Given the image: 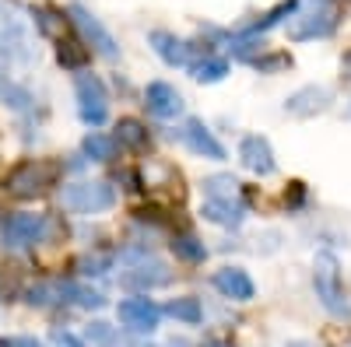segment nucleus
<instances>
[{
  "instance_id": "9b49d317",
  "label": "nucleus",
  "mask_w": 351,
  "mask_h": 347,
  "mask_svg": "<svg viewBox=\"0 0 351 347\" xmlns=\"http://www.w3.org/2000/svg\"><path fill=\"white\" fill-rule=\"evenodd\" d=\"M239 158H243V165L253 172V176H271V172H274L271 140H267V137H260V133L243 137V144H239Z\"/></svg>"
},
{
  "instance_id": "bb28decb",
  "label": "nucleus",
  "mask_w": 351,
  "mask_h": 347,
  "mask_svg": "<svg viewBox=\"0 0 351 347\" xmlns=\"http://www.w3.org/2000/svg\"><path fill=\"white\" fill-rule=\"evenodd\" d=\"M172 249H176V256L190 259V264H200V259L208 256V249H204V242H197L193 235H176V239H172Z\"/></svg>"
},
{
  "instance_id": "c85d7f7f",
  "label": "nucleus",
  "mask_w": 351,
  "mask_h": 347,
  "mask_svg": "<svg viewBox=\"0 0 351 347\" xmlns=\"http://www.w3.org/2000/svg\"><path fill=\"white\" fill-rule=\"evenodd\" d=\"M36 25H39L43 36H56V32H60V25H64V18H56L49 8H39L36 11Z\"/></svg>"
},
{
  "instance_id": "2f4dec72",
  "label": "nucleus",
  "mask_w": 351,
  "mask_h": 347,
  "mask_svg": "<svg viewBox=\"0 0 351 347\" xmlns=\"http://www.w3.org/2000/svg\"><path fill=\"white\" fill-rule=\"evenodd\" d=\"M53 337H56V344H60V347H92V344H84L81 337H74V333H67V330H56Z\"/></svg>"
},
{
  "instance_id": "423d86ee",
  "label": "nucleus",
  "mask_w": 351,
  "mask_h": 347,
  "mask_svg": "<svg viewBox=\"0 0 351 347\" xmlns=\"http://www.w3.org/2000/svg\"><path fill=\"white\" fill-rule=\"evenodd\" d=\"M74 92H77V112L88 127H102L109 116V95L106 84L95 74H77L74 77Z\"/></svg>"
},
{
  "instance_id": "1a4fd4ad",
  "label": "nucleus",
  "mask_w": 351,
  "mask_h": 347,
  "mask_svg": "<svg viewBox=\"0 0 351 347\" xmlns=\"http://www.w3.org/2000/svg\"><path fill=\"white\" fill-rule=\"evenodd\" d=\"M158 320H162V309L152 298H127V302H120V323L130 333H155Z\"/></svg>"
},
{
  "instance_id": "393cba45",
  "label": "nucleus",
  "mask_w": 351,
  "mask_h": 347,
  "mask_svg": "<svg viewBox=\"0 0 351 347\" xmlns=\"http://www.w3.org/2000/svg\"><path fill=\"white\" fill-rule=\"evenodd\" d=\"M225 74H228V64L218 60V56H208V60H200V64L193 67V77L204 81V84H215V81H221Z\"/></svg>"
},
{
  "instance_id": "b1692460",
  "label": "nucleus",
  "mask_w": 351,
  "mask_h": 347,
  "mask_svg": "<svg viewBox=\"0 0 351 347\" xmlns=\"http://www.w3.org/2000/svg\"><path fill=\"white\" fill-rule=\"evenodd\" d=\"M112 259H116V253H109V249H102V253H88V256H81L77 259V270L84 274V277H99V274H106L109 267H112Z\"/></svg>"
},
{
  "instance_id": "a211bd4d",
  "label": "nucleus",
  "mask_w": 351,
  "mask_h": 347,
  "mask_svg": "<svg viewBox=\"0 0 351 347\" xmlns=\"http://www.w3.org/2000/svg\"><path fill=\"white\" fill-rule=\"evenodd\" d=\"M60 298L71 302V305H77V309H102V305H106V298H102L99 292H92V287H81V284H74V281H60Z\"/></svg>"
},
{
  "instance_id": "cd10ccee",
  "label": "nucleus",
  "mask_w": 351,
  "mask_h": 347,
  "mask_svg": "<svg viewBox=\"0 0 351 347\" xmlns=\"http://www.w3.org/2000/svg\"><path fill=\"white\" fill-rule=\"evenodd\" d=\"M0 95H4V102L11 109H28L32 105V95H28L25 88H18V84H0Z\"/></svg>"
},
{
  "instance_id": "ddd939ff",
  "label": "nucleus",
  "mask_w": 351,
  "mask_h": 347,
  "mask_svg": "<svg viewBox=\"0 0 351 347\" xmlns=\"http://www.w3.org/2000/svg\"><path fill=\"white\" fill-rule=\"evenodd\" d=\"M215 287L225 295V298H236V302H250L256 295V287L250 281V274L243 267H225L215 274Z\"/></svg>"
},
{
  "instance_id": "7c9ffc66",
  "label": "nucleus",
  "mask_w": 351,
  "mask_h": 347,
  "mask_svg": "<svg viewBox=\"0 0 351 347\" xmlns=\"http://www.w3.org/2000/svg\"><path fill=\"white\" fill-rule=\"evenodd\" d=\"M0 347H46L36 337H0Z\"/></svg>"
},
{
  "instance_id": "f3484780",
  "label": "nucleus",
  "mask_w": 351,
  "mask_h": 347,
  "mask_svg": "<svg viewBox=\"0 0 351 347\" xmlns=\"http://www.w3.org/2000/svg\"><path fill=\"white\" fill-rule=\"evenodd\" d=\"M152 46L169 67H186L190 64V42L176 39L172 32H152Z\"/></svg>"
},
{
  "instance_id": "39448f33",
  "label": "nucleus",
  "mask_w": 351,
  "mask_h": 347,
  "mask_svg": "<svg viewBox=\"0 0 351 347\" xmlns=\"http://www.w3.org/2000/svg\"><path fill=\"white\" fill-rule=\"evenodd\" d=\"M123 259H127V270H123L120 284L130 287V292H148V287L169 284V267L162 259H155L148 253H127Z\"/></svg>"
},
{
  "instance_id": "7ed1b4c3",
  "label": "nucleus",
  "mask_w": 351,
  "mask_h": 347,
  "mask_svg": "<svg viewBox=\"0 0 351 347\" xmlns=\"http://www.w3.org/2000/svg\"><path fill=\"white\" fill-rule=\"evenodd\" d=\"M337 25V11L330 0H306V8L295 14L291 11V21H288V39L295 42H309V39H324L334 32Z\"/></svg>"
},
{
  "instance_id": "6e6552de",
  "label": "nucleus",
  "mask_w": 351,
  "mask_h": 347,
  "mask_svg": "<svg viewBox=\"0 0 351 347\" xmlns=\"http://www.w3.org/2000/svg\"><path fill=\"white\" fill-rule=\"evenodd\" d=\"M71 21L77 25V32H81V39L92 46L95 53H102L106 60H116V56H120V46H116V39H112V32L109 28L88 11V8H81V4H74L71 8Z\"/></svg>"
},
{
  "instance_id": "f8f14e48",
  "label": "nucleus",
  "mask_w": 351,
  "mask_h": 347,
  "mask_svg": "<svg viewBox=\"0 0 351 347\" xmlns=\"http://www.w3.org/2000/svg\"><path fill=\"white\" fill-rule=\"evenodd\" d=\"M144 102H148V109L158 116V120H172V116L183 112V95L165 81H152L148 92H144Z\"/></svg>"
},
{
  "instance_id": "c756f323",
  "label": "nucleus",
  "mask_w": 351,
  "mask_h": 347,
  "mask_svg": "<svg viewBox=\"0 0 351 347\" xmlns=\"http://www.w3.org/2000/svg\"><path fill=\"white\" fill-rule=\"evenodd\" d=\"M291 60L285 53H274V56H260V60H253V67L260 70V74H271V70H281V67H288Z\"/></svg>"
},
{
  "instance_id": "a878e982",
  "label": "nucleus",
  "mask_w": 351,
  "mask_h": 347,
  "mask_svg": "<svg viewBox=\"0 0 351 347\" xmlns=\"http://www.w3.org/2000/svg\"><path fill=\"white\" fill-rule=\"evenodd\" d=\"M88 344L92 347H123L120 333H116V326H109V323H92L88 326Z\"/></svg>"
},
{
  "instance_id": "dca6fc26",
  "label": "nucleus",
  "mask_w": 351,
  "mask_h": 347,
  "mask_svg": "<svg viewBox=\"0 0 351 347\" xmlns=\"http://www.w3.org/2000/svg\"><path fill=\"white\" fill-rule=\"evenodd\" d=\"M200 214L215 224H221V228H239L246 207H243V200H204Z\"/></svg>"
},
{
  "instance_id": "f03ea898",
  "label": "nucleus",
  "mask_w": 351,
  "mask_h": 347,
  "mask_svg": "<svg viewBox=\"0 0 351 347\" xmlns=\"http://www.w3.org/2000/svg\"><path fill=\"white\" fill-rule=\"evenodd\" d=\"M60 204L71 214H102L116 204V190L102 179H84V183H67L60 190Z\"/></svg>"
},
{
  "instance_id": "473e14b6",
  "label": "nucleus",
  "mask_w": 351,
  "mask_h": 347,
  "mask_svg": "<svg viewBox=\"0 0 351 347\" xmlns=\"http://www.w3.org/2000/svg\"><path fill=\"white\" fill-rule=\"evenodd\" d=\"M200 347H228V344H225V340H204Z\"/></svg>"
},
{
  "instance_id": "72a5a7b5",
  "label": "nucleus",
  "mask_w": 351,
  "mask_h": 347,
  "mask_svg": "<svg viewBox=\"0 0 351 347\" xmlns=\"http://www.w3.org/2000/svg\"><path fill=\"white\" fill-rule=\"evenodd\" d=\"M285 347H316V344H306V340H295V344H285Z\"/></svg>"
},
{
  "instance_id": "0eeeda50",
  "label": "nucleus",
  "mask_w": 351,
  "mask_h": 347,
  "mask_svg": "<svg viewBox=\"0 0 351 347\" xmlns=\"http://www.w3.org/2000/svg\"><path fill=\"white\" fill-rule=\"evenodd\" d=\"M56 179V165L53 162H25L18 165L11 176H8V190L21 200H32L39 193H46Z\"/></svg>"
},
{
  "instance_id": "aec40b11",
  "label": "nucleus",
  "mask_w": 351,
  "mask_h": 347,
  "mask_svg": "<svg viewBox=\"0 0 351 347\" xmlns=\"http://www.w3.org/2000/svg\"><path fill=\"white\" fill-rule=\"evenodd\" d=\"M88 56L92 53H88V46L77 42V39H64L60 49H56V60H60V67H67V70H84Z\"/></svg>"
},
{
  "instance_id": "20e7f679",
  "label": "nucleus",
  "mask_w": 351,
  "mask_h": 347,
  "mask_svg": "<svg viewBox=\"0 0 351 347\" xmlns=\"http://www.w3.org/2000/svg\"><path fill=\"white\" fill-rule=\"evenodd\" d=\"M49 231H53V221L46 214H11L0 224V246L11 253H25L36 242L49 239Z\"/></svg>"
},
{
  "instance_id": "5701e85b",
  "label": "nucleus",
  "mask_w": 351,
  "mask_h": 347,
  "mask_svg": "<svg viewBox=\"0 0 351 347\" xmlns=\"http://www.w3.org/2000/svg\"><path fill=\"white\" fill-rule=\"evenodd\" d=\"M165 312L172 316V320H183V323H200L204 320V309L197 298H172L165 305Z\"/></svg>"
},
{
  "instance_id": "f257e3e1",
  "label": "nucleus",
  "mask_w": 351,
  "mask_h": 347,
  "mask_svg": "<svg viewBox=\"0 0 351 347\" xmlns=\"http://www.w3.org/2000/svg\"><path fill=\"white\" fill-rule=\"evenodd\" d=\"M313 284H316V298L330 316L337 320H348L351 305L344 298V287H341V264L334 253H316V264H313Z\"/></svg>"
},
{
  "instance_id": "412c9836",
  "label": "nucleus",
  "mask_w": 351,
  "mask_h": 347,
  "mask_svg": "<svg viewBox=\"0 0 351 347\" xmlns=\"http://www.w3.org/2000/svg\"><path fill=\"white\" fill-rule=\"evenodd\" d=\"M204 193H208V200H243V190L232 176H208L204 179Z\"/></svg>"
},
{
  "instance_id": "6ab92c4d",
  "label": "nucleus",
  "mask_w": 351,
  "mask_h": 347,
  "mask_svg": "<svg viewBox=\"0 0 351 347\" xmlns=\"http://www.w3.org/2000/svg\"><path fill=\"white\" fill-rule=\"evenodd\" d=\"M120 148H130V151H141L148 144V130H144L141 120H120L116 123V137H112Z\"/></svg>"
},
{
  "instance_id": "2eb2a0df",
  "label": "nucleus",
  "mask_w": 351,
  "mask_h": 347,
  "mask_svg": "<svg viewBox=\"0 0 351 347\" xmlns=\"http://www.w3.org/2000/svg\"><path fill=\"white\" fill-rule=\"evenodd\" d=\"M330 99H334L330 88H316V84H309V88H299L295 95H291L285 102V109L291 116H313V112H324L330 105Z\"/></svg>"
},
{
  "instance_id": "9d476101",
  "label": "nucleus",
  "mask_w": 351,
  "mask_h": 347,
  "mask_svg": "<svg viewBox=\"0 0 351 347\" xmlns=\"http://www.w3.org/2000/svg\"><path fill=\"white\" fill-rule=\"evenodd\" d=\"M0 56L4 60H18V64L36 60V46H32V36L25 32V25H18V21L0 25Z\"/></svg>"
},
{
  "instance_id": "4be33fe9",
  "label": "nucleus",
  "mask_w": 351,
  "mask_h": 347,
  "mask_svg": "<svg viewBox=\"0 0 351 347\" xmlns=\"http://www.w3.org/2000/svg\"><path fill=\"white\" fill-rule=\"evenodd\" d=\"M84 155L95 162H112L116 158V140L106 133H88L84 137Z\"/></svg>"
},
{
  "instance_id": "4468645a",
  "label": "nucleus",
  "mask_w": 351,
  "mask_h": 347,
  "mask_svg": "<svg viewBox=\"0 0 351 347\" xmlns=\"http://www.w3.org/2000/svg\"><path fill=\"white\" fill-rule=\"evenodd\" d=\"M183 140L190 144V151H193V155H204V158H211V162H221V158H225V148L211 137V130L204 127L200 120H186V127H183Z\"/></svg>"
}]
</instances>
